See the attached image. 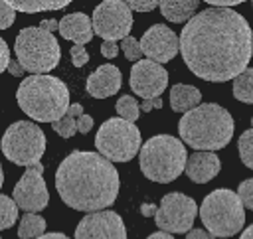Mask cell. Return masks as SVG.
<instances>
[{
	"label": "cell",
	"instance_id": "6da1fadb",
	"mask_svg": "<svg viewBox=\"0 0 253 239\" xmlns=\"http://www.w3.org/2000/svg\"><path fill=\"white\" fill-rule=\"evenodd\" d=\"M180 53L200 79L223 83L239 77L253 55V32L247 20L229 8L196 14L180 34Z\"/></svg>",
	"mask_w": 253,
	"mask_h": 239
},
{
	"label": "cell",
	"instance_id": "7a4b0ae2",
	"mask_svg": "<svg viewBox=\"0 0 253 239\" xmlns=\"http://www.w3.org/2000/svg\"><path fill=\"white\" fill-rule=\"evenodd\" d=\"M55 190L63 203L77 211H103L117 199L119 172L97 152L73 150L55 172Z\"/></svg>",
	"mask_w": 253,
	"mask_h": 239
},
{
	"label": "cell",
	"instance_id": "3957f363",
	"mask_svg": "<svg viewBox=\"0 0 253 239\" xmlns=\"http://www.w3.org/2000/svg\"><path fill=\"white\" fill-rule=\"evenodd\" d=\"M178 132L192 148L200 152H211L229 144L233 136V119L221 105L204 103L180 119Z\"/></svg>",
	"mask_w": 253,
	"mask_h": 239
},
{
	"label": "cell",
	"instance_id": "277c9868",
	"mask_svg": "<svg viewBox=\"0 0 253 239\" xmlns=\"http://www.w3.org/2000/svg\"><path fill=\"white\" fill-rule=\"evenodd\" d=\"M20 109L34 120L55 122L69 111V89L53 75H30L16 93Z\"/></svg>",
	"mask_w": 253,
	"mask_h": 239
},
{
	"label": "cell",
	"instance_id": "5b68a950",
	"mask_svg": "<svg viewBox=\"0 0 253 239\" xmlns=\"http://www.w3.org/2000/svg\"><path fill=\"white\" fill-rule=\"evenodd\" d=\"M138 164L142 174L152 182H172L182 172H186L188 154L184 144L170 134L150 136L138 154Z\"/></svg>",
	"mask_w": 253,
	"mask_h": 239
},
{
	"label": "cell",
	"instance_id": "8992f818",
	"mask_svg": "<svg viewBox=\"0 0 253 239\" xmlns=\"http://www.w3.org/2000/svg\"><path fill=\"white\" fill-rule=\"evenodd\" d=\"M200 219L213 237H231L243 229L245 205L231 190H213L200 205Z\"/></svg>",
	"mask_w": 253,
	"mask_h": 239
},
{
	"label": "cell",
	"instance_id": "52a82bcc",
	"mask_svg": "<svg viewBox=\"0 0 253 239\" xmlns=\"http://www.w3.org/2000/svg\"><path fill=\"white\" fill-rule=\"evenodd\" d=\"M16 59L34 75H45L59 63V43L53 34L42 28H24L14 41Z\"/></svg>",
	"mask_w": 253,
	"mask_h": 239
},
{
	"label": "cell",
	"instance_id": "ba28073f",
	"mask_svg": "<svg viewBox=\"0 0 253 239\" xmlns=\"http://www.w3.org/2000/svg\"><path fill=\"white\" fill-rule=\"evenodd\" d=\"M95 146L111 162H128L140 154V130L121 117L107 119L97 130Z\"/></svg>",
	"mask_w": 253,
	"mask_h": 239
},
{
	"label": "cell",
	"instance_id": "9c48e42d",
	"mask_svg": "<svg viewBox=\"0 0 253 239\" xmlns=\"http://www.w3.org/2000/svg\"><path fill=\"white\" fill-rule=\"evenodd\" d=\"M4 156L18 166H34L45 152V136L43 130L32 120H16L12 122L2 138Z\"/></svg>",
	"mask_w": 253,
	"mask_h": 239
},
{
	"label": "cell",
	"instance_id": "30bf717a",
	"mask_svg": "<svg viewBox=\"0 0 253 239\" xmlns=\"http://www.w3.org/2000/svg\"><path fill=\"white\" fill-rule=\"evenodd\" d=\"M196 215H198V205L190 196L180 192H170L160 199V205L154 211V221L160 231L188 233L192 231Z\"/></svg>",
	"mask_w": 253,
	"mask_h": 239
},
{
	"label": "cell",
	"instance_id": "8fae6325",
	"mask_svg": "<svg viewBox=\"0 0 253 239\" xmlns=\"http://www.w3.org/2000/svg\"><path fill=\"white\" fill-rule=\"evenodd\" d=\"M93 30L105 41H117L128 38L132 28V14L126 2L105 0L93 10Z\"/></svg>",
	"mask_w": 253,
	"mask_h": 239
},
{
	"label": "cell",
	"instance_id": "7c38bea8",
	"mask_svg": "<svg viewBox=\"0 0 253 239\" xmlns=\"http://www.w3.org/2000/svg\"><path fill=\"white\" fill-rule=\"evenodd\" d=\"M42 174H43V166L40 162L34 166H28L12 190L14 201L26 213H38L49 201V194H47V188H45Z\"/></svg>",
	"mask_w": 253,
	"mask_h": 239
},
{
	"label": "cell",
	"instance_id": "4fadbf2b",
	"mask_svg": "<svg viewBox=\"0 0 253 239\" xmlns=\"http://www.w3.org/2000/svg\"><path fill=\"white\" fill-rule=\"evenodd\" d=\"M75 239H126V229L119 213L103 209L87 213L77 223Z\"/></svg>",
	"mask_w": 253,
	"mask_h": 239
},
{
	"label": "cell",
	"instance_id": "5bb4252c",
	"mask_svg": "<svg viewBox=\"0 0 253 239\" xmlns=\"http://www.w3.org/2000/svg\"><path fill=\"white\" fill-rule=\"evenodd\" d=\"M166 85H168V71L160 63L150 61V59H140L132 65L130 89L138 97H142V101L160 97Z\"/></svg>",
	"mask_w": 253,
	"mask_h": 239
},
{
	"label": "cell",
	"instance_id": "9a60e30c",
	"mask_svg": "<svg viewBox=\"0 0 253 239\" xmlns=\"http://www.w3.org/2000/svg\"><path fill=\"white\" fill-rule=\"evenodd\" d=\"M140 45H142V53L150 61H156V63L162 65V63L170 61L178 53V49H180V38L168 26L154 24V26H150L142 34Z\"/></svg>",
	"mask_w": 253,
	"mask_h": 239
},
{
	"label": "cell",
	"instance_id": "2e32d148",
	"mask_svg": "<svg viewBox=\"0 0 253 239\" xmlns=\"http://www.w3.org/2000/svg\"><path fill=\"white\" fill-rule=\"evenodd\" d=\"M121 83H123V77L119 67L113 63H105V65H99L87 77V93L95 99H107L121 89Z\"/></svg>",
	"mask_w": 253,
	"mask_h": 239
},
{
	"label": "cell",
	"instance_id": "e0dca14e",
	"mask_svg": "<svg viewBox=\"0 0 253 239\" xmlns=\"http://www.w3.org/2000/svg\"><path fill=\"white\" fill-rule=\"evenodd\" d=\"M59 34L63 36V40L75 41V45H85L87 41H91V38L95 34L93 20L83 12L65 14L59 20Z\"/></svg>",
	"mask_w": 253,
	"mask_h": 239
},
{
	"label": "cell",
	"instance_id": "ac0fdd59",
	"mask_svg": "<svg viewBox=\"0 0 253 239\" xmlns=\"http://www.w3.org/2000/svg\"><path fill=\"white\" fill-rule=\"evenodd\" d=\"M221 162L215 152H194L186 164V176L196 184H206L217 176Z\"/></svg>",
	"mask_w": 253,
	"mask_h": 239
},
{
	"label": "cell",
	"instance_id": "d6986e66",
	"mask_svg": "<svg viewBox=\"0 0 253 239\" xmlns=\"http://www.w3.org/2000/svg\"><path fill=\"white\" fill-rule=\"evenodd\" d=\"M202 103V93L194 85L178 83L170 89V107L174 113H190L192 109L200 107Z\"/></svg>",
	"mask_w": 253,
	"mask_h": 239
},
{
	"label": "cell",
	"instance_id": "ffe728a7",
	"mask_svg": "<svg viewBox=\"0 0 253 239\" xmlns=\"http://www.w3.org/2000/svg\"><path fill=\"white\" fill-rule=\"evenodd\" d=\"M196 8H198L196 0H162L160 2L162 16L174 24H182V22L188 24L194 18Z\"/></svg>",
	"mask_w": 253,
	"mask_h": 239
},
{
	"label": "cell",
	"instance_id": "44dd1931",
	"mask_svg": "<svg viewBox=\"0 0 253 239\" xmlns=\"http://www.w3.org/2000/svg\"><path fill=\"white\" fill-rule=\"evenodd\" d=\"M83 115V107L79 103L71 105L69 111L65 113V117H61L59 120H55L51 124V128L61 136V138H69L77 132V122H79V117Z\"/></svg>",
	"mask_w": 253,
	"mask_h": 239
},
{
	"label": "cell",
	"instance_id": "7402d4cb",
	"mask_svg": "<svg viewBox=\"0 0 253 239\" xmlns=\"http://www.w3.org/2000/svg\"><path fill=\"white\" fill-rule=\"evenodd\" d=\"M14 10L32 14V12H43V10H61L69 4V0H8Z\"/></svg>",
	"mask_w": 253,
	"mask_h": 239
},
{
	"label": "cell",
	"instance_id": "603a6c76",
	"mask_svg": "<svg viewBox=\"0 0 253 239\" xmlns=\"http://www.w3.org/2000/svg\"><path fill=\"white\" fill-rule=\"evenodd\" d=\"M45 231V219L38 213H26L18 225V237L20 239H38Z\"/></svg>",
	"mask_w": 253,
	"mask_h": 239
},
{
	"label": "cell",
	"instance_id": "cb8c5ba5",
	"mask_svg": "<svg viewBox=\"0 0 253 239\" xmlns=\"http://www.w3.org/2000/svg\"><path fill=\"white\" fill-rule=\"evenodd\" d=\"M233 97L241 103H253V67L233 79Z\"/></svg>",
	"mask_w": 253,
	"mask_h": 239
},
{
	"label": "cell",
	"instance_id": "d4e9b609",
	"mask_svg": "<svg viewBox=\"0 0 253 239\" xmlns=\"http://www.w3.org/2000/svg\"><path fill=\"white\" fill-rule=\"evenodd\" d=\"M18 219V203L14 201V198L8 196H0V229H8L16 223Z\"/></svg>",
	"mask_w": 253,
	"mask_h": 239
},
{
	"label": "cell",
	"instance_id": "484cf974",
	"mask_svg": "<svg viewBox=\"0 0 253 239\" xmlns=\"http://www.w3.org/2000/svg\"><path fill=\"white\" fill-rule=\"evenodd\" d=\"M115 109H117L119 117L125 119V120H128V122H134V120L138 119V115H140V105H138L132 97H128V95H123V97L117 101Z\"/></svg>",
	"mask_w": 253,
	"mask_h": 239
},
{
	"label": "cell",
	"instance_id": "4316f807",
	"mask_svg": "<svg viewBox=\"0 0 253 239\" xmlns=\"http://www.w3.org/2000/svg\"><path fill=\"white\" fill-rule=\"evenodd\" d=\"M237 148H239V158L241 162L253 170V128L245 130L239 140H237Z\"/></svg>",
	"mask_w": 253,
	"mask_h": 239
},
{
	"label": "cell",
	"instance_id": "83f0119b",
	"mask_svg": "<svg viewBox=\"0 0 253 239\" xmlns=\"http://www.w3.org/2000/svg\"><path fill=\"white\" fill-rule=\"evenodd\" d=\"M121 47H123V51H125V57L130 59V61H136V59L142 55L140 40H136V38H132V36L125 38V40L121 41Z\"/></svg>",
	"mask_w": 253,
	"mask_h": 239
},
{
	"label": "cell",
	"instance_id": "f1b7e54d",
	"mask_svg": "<svg viewBox=\"0 0 253 239\" xmlns=\"http://www.w3.org/2000/svg\"><path fill=\"white\" fill-rule=\"evenodd\" d=\"M237 196H239V199L243 201V205H245L247 209H253V178L243 180V182L239 184Z\"/></svg>",
	"mask_w": 253,
	"mask_h": 239
},
{
	"label": "cell",
	"instance_id": "f546056e",
	"mask_svg": "<svg viewBox=\"0 0 253 239\" xmlns=\"http://www.w3.org/2000/svg\"><path fill=\"white\" fill-rule=\"evenodd\" d=\"M0 28L2 30H6V28H10L12 26V22H14V8L10 6V2L8 0H2L0 2Z\"/></svg>",
	"mask_w": 253,
	"mask_h": 239
},
{
	"label": "cell",
	"instance_id": "4dcf8cb0",
	"mask_svg": "<svg viewBox=\"0 0 253 239\" xmlns=\"http://www.w3.org/2000/svg\"><path fill=\"white\" fill-rule=\"evenodd\" d=\"M69 53H71V61L75 67H83L89 61V53H87L85 45H73Z\"/></svg>",
	"mask_w": 253,
	"mask_h": 239
},
{
	"label": "cell",
	"instance_id": "1f68e13d",
	"mask_svg": "<svg viewBox=\"0 0 253 239\" xmlns=\"http://www.w3.org/2000/svg\"><path fill=\"white\" fill-rule=\"evenodd\" d=\"M126 4L130 10H138V12H150L156 6H160V2H156V0H128Z\"/></svg>",
	"mask_w": 253,
	"mask_h": 239
},
{
	"label": "cell",
	"instance_id": "d6a6232c",
	"mask_svg": "<svg viewBox=\"0 0 253 239\" xmlns=\"http://www.w3.org/2000/svg\"><path fill=\"white\" fill-rule=\"evenodd\" d=\"M0 51H2V57H0V71H6V69H8V65H10V61H12L6 40H0Z\"/></svg>",
	"mask_w": 253,
	"mask_h": 239
},
{
	"label": "cell",
	"instance_id": "836d02e7",
	"mask_svg": "<svg viewBox=\"0 0 253 239\" xmlns=\"http://www.w3.org/2000/svg\"><path fill=\"white\" fill-rule=\"evenodd\" d=\"M101 53H103V57H109V59L117 57V53H119L117 41H103L101 43Z\"/></svg>",
	"mask_w": 253,
	"mask_h": 239
},
{
	"label": "cell",
	"instance_id": "e575fe53",
	"mask_svg": "<svg viewBox=\"0 0 253 239\" xmlns=\"http://www.w3.org/2000/svg\"><path fill=\"white\" fill-rule=\"evenodd\" d=\"M91 128H93V119L83 113V115L79 117V122H77V132H83V134H85V132H89Z\"/></svg>",
	"mask_w": 253,
	"mask_h": 239
},
{
	"label": "cell",
	"instance_id": "d590c367",
	"mask_svg": "<svg viewBox=\"0 0 253 239\" xmlns=\"http://www.w3.org/2000/svg\"><path fill=\"white\" fill-rule=\"evenodd\" d=\"M10 75H14V77H20V75H24L26 73V69L22 67V63L16 59V57H12V61H10V65H8V69H6Z\"/></svg>",
	"mask_w": 253,
	"mask_h": 239
},
{
	"label": "cell",
	"instance_id": "8d00e7d4",
	"mask_svg": "<svg viewBox=\"0 0 253 239\" xmlns=\"http://www.w3.org/2000/svg\"><path fill=\"white\" fill-rule=\"evenodd\" d=\"M160 107H162V101H160V97H156V99H146V101H142L140 111H142V113H150L152 109H160Z\"/></svg>",
	"mask_w": 253,
	"mask_h": 239
},
{
	"label": "cell",
	"instance_id": "74e56055",
	"mask_svg": "<svg viewBox=\"0 0 253 239\" xmlns=\"http://www.w3.org/2000/svg\"><path fill=\"white\" fill-rule=\"evenodd\" d=\"M186 239H217V237H213L210 231H204V229H192L186 235Z\"/></svg>",
	"mask_w": 253,
	"mask_h": 239
},
{
	"label": "cell",
	"instance_id": "f35d334b",
	"mask_svg": "<svg viewBox=\"0 0 253 239\" xmlns=\"http://www.w3.org/2000/svg\"><path fill=\"white\" fill-rule=\"evenodd\" d=\"M211 8H231V6H237V4H241V0H210L208 2Z\"/></svg>",
	"mask_w": 253,
	"mask_h": 239
},
{
	"label": "cell",
	"instance_id": "ab89813d",
	"mask_svg": "<svg viewBox=\"0 0 253 239\" xmlns=\"http://www.w3.org/2000/svg\"><path fill=\"white\" fill-rule=\"evenodd\" d=\"M40 28L51 34L53 30H59V22H57V20H53V18H51V20H42V22H40Z\"/></svg>",
	"mask_w": 253,
	"mask_h": 239
},
{
	"label": "cell",
	"instance_id": "60d3db41",
	"mask_svg": "<svg viewBox=\"0 0 253 239\" xmlns=\"http://www.w3.org/2000/svg\"><path fill=\"white\" fill-rule=\"evenodd\" d=\"M146 239H174L170 233H166V231H156V233H152V235H148Z\"/></svg>",
	"mask_w": 253,
	"mask_h": 239
},
{
	"label": "cell",
	"instance_id": "b9f144b4",
	"mask_svg": "<svg viewBox=\"0 0 253 239\" xmlns=\"http://www.w3.org/2000/svg\"><path fill=\"white\" fill-rule=\"evenodd\" d=\"M38 239H69V237L63 235V233H45V235H42Z\"/></svg>",
	"mask_w": 253,
	"mask_h": 239
},
{
	"label": "cell",
	"instance_id": "7bdbcfd3",
	"mask_svg": "<svg viewBox=\"0 0 253 239\" xmlns=\"http://www.w3.org/2000/svg\"><path fill=\"white\" fill-rule=\"evenodd\" d=\"M239 239H253V223H251V225L241 233V237H239Z\"/></svg>",
	"mask_w": 253,
	"mask_h": 239
},
{
	"label": "cell",
	"instance_id": "ee69618b",
	"mask_svg": "<svg viewBox=\"0 0 253 239\" xmlns=\"http://www.w3.org/2000/svg\"><path fill=\"white\" fill-rule=\"evenodd\" d=\"M251 124H253V119H251Z\"/></svg>",
	"mask_w": 253,
	"mask_h": 239
},
{
	"label": "cell",
	"instance_id": "f6af8a7d",
	"mask_svg": "<svg viewBox=\"0 0 253 239\" xmlns=\"http://www.w3.org/2000/svg\"><path fill=\"white\" fill-rule=\"evenodd\" d=\"M251 4H253V2H251Z\"/></svg>",
	"mask_w": 253,
	"mask_h": 239
}]
</instances>
